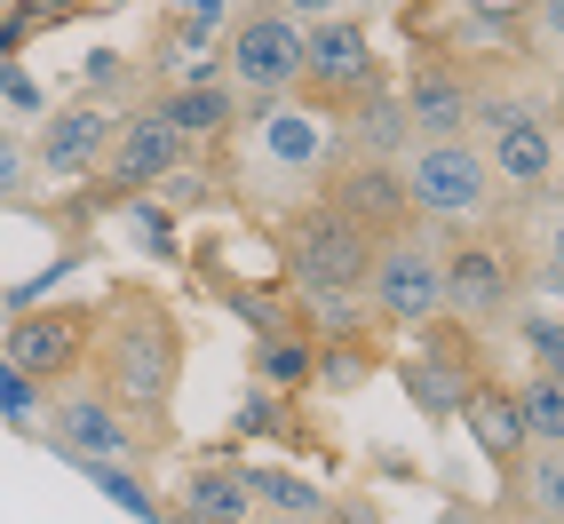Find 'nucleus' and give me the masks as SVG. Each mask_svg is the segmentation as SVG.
Here are the masks:
<instances>
[{"mask_svg": "<svg viewBox=\"0 0 564 524\" xmlns=\"http://www.w3.org/2000/svg\"><path fill=\"white\" fill-rule=\"evenodd\" d=\"M183 318L160 303L152 286H111V303L96 318V390L120 405L135 429H167L175 414V390H183ZM167 445V437H160Z\"/></svg>", "mask_w": 564, "mask_h": 524, "instance_id": "nucleus-1", "label": "nucleus"}, {"mask_svg": "<svg viewBox=\"0 0 564 524\" xmlns=\"http://www.w3.org/2000/svg\"><path fill=\"white\" fill-rule=\"evenodd\" d=\"M398 183L422 222H454V231H469V222H494L509 207L494 160H485L477 135H413L398 152Z\"/></svg>", "mask_w": 564, "mask_h": 524, "instance_id": "nucleus-2", "label": "nucleus"}, {"mask_svg": "<svg viewBox=\"0 0 564 524\" xmlns=\"http://www.w3.org/2000/svg\"><path fill=\"white\" fill-rule=\"evenodd\" d=\"M477 135H485V160H494L509 199H549L556 192L564 143L549 128V103L541 96H477Z\"/></svg>", "mask_w": 564, "mask_h": 524, "instance_id": "nucleus-3", "label": "nucleus"}, {"mask_svg": "<svg viewBox=\"0 0 564 524\" xmlns=\"http://www.w3.org/2000/svg\"><path fill=\"white\" fill-rule=\"evenodd\" d=\"M286 279L294 294H366V262H373V231L366 222H350L334 199H311L286 215Z\"/></svg>", "mask_w": 564, "mask_h": 524, "instance_id": "nucleus-4", "label": "nucleus"}, {"mask_svg": "<svg viewBox=\"0 0 564 524\" xmlns=\"http://www.w3.org/2000/svg\"><path fill=\"white\" fill-rule=\"evenodd\" d=\"M96 303H32L9 318V334H0V350H9V365L32 382V397H56L88 373L96 358Z\"/></svg>", "mask_w": 564, "mask_h": 524, "instance_id": "nucleus-5", "label": "nucleus"}, {"mask_svg": "<svg viewBox=\"0 0 564 524\" xmlns=\"http://www.w3.org/2000/svg\"><path fill=\"white\" fill-rule=\"evenodd\" d=\"M303 41H311V24L294 9L247 0V9H231V32H223V80L239 96H294V80H303Z\"/></svg>", "mask_w": 564, "mask_h": 524, "instance_id": "nucleus-6", "label": "nucleus"}, {"mask_svg": "<svg viewBox=\"0 0 564 524\" xmlns=\"http://www.w3.org/2000/svg\"><path fill=\"white\" fill-rule=\"evenodd\" d=\"M445 254V318H462V326H501L517 310V294H524V254L517 239H501L494 222H469V231L454 247H437Z\"/></svg>", "mask_w": 564, "mask_h": 524, "instance_id": "nucleus-7", "label": "nucleus"}, {"mask_svg": "<svg viewBox=\"0 0 564 524\" xmlns=\"http://www.w3.org/2000/svg\"><path fill=\"white\" fill-rule=\"evenodd\" d=\"M366 310L382 326H430L445 310V254L430 231H413V222H398V231L373 239V262H366Z\"/></svg>", "mask_w": 564, "mask_h": 524, "instance_id": "nucleus-8", "label": "nucleus"}, {"mask_svg": "<svg viewBox=\"0 0 564 524\" xmlns=\"http://www.w3.org/2000/svg\"><path fill=\"white\" fill-rule=\"evenodd\" d=\"M373 80H382V56H373V32L334 9V17H311V41H303V80H294V96H311L326 120L343 111L350 96H366Z\"/></svg>", "mask_w": 564, "mask_h": 524, "instance_id": "nucleus-9", "label": "nucleus"}, {"mask_svg": "<svg viewBox=\"0 0 564 524\" xmlns=\"http://www.w3.org/2000/svg\"><path fill=\"white\" fill-rule=\"evenodd\" d=\"M41 405H48V445H56L72 469H80V461H135L143 445H152L104 390H56Z\"/></svg>", "mask_w": 564, "mask_h": 524, "instance_id": "nucleus-10", "label": "nucleus"}, {"mask_svg": "<svg viewBox=\"0 0 564 524\" xmlns=\"http://www.w3.org/2000/svg\"><path fill=\"white\" fill-rule=\"evenodd\" d=\"M398 103H405L413 135H469V128H477V80L454 64V48H422V56H405Z\"/></svg>", "mask_w": 564, "mask_h": 524, "instance_id": "nucleus-11", "label": "nucleus"}, {"mask_svg": "<svg viewBox=\"0 0 564 524\" xmlns=\"http://www.w3.org/2000/svg\"><path fill=\"white\" fill-rule=\"evenodd\" d=\"M111 135H120V103H64V111H41V135H32V167L56 175V183H80L104 167Z\"/></svg>", "mask_w": 564, "mask_h": 524, "instance_id": "nucleus-12", "label": "nucleus"}, {"mask_svg": "<svg viewBox=\"0 0 564 524\" xmlns=\"http://www.w3.org/2000/svg\"><path fill=\"white\" fill-rule=\"evenodd\" d=\"M398 373H405V397L422 405L430 422H445V414H462V397H469V382L485 373V358H469L462 318H445V310H437V318H430V342L413 350Z\"/></svg>", "mask_w": 564, "mask_h": 524, "instance_id": "nucleus-13", "label": "nucleus"}, {"mask_svg": "<svg viewBox=\"0 0 564 524\" xmlns=\"http://www.w3.org/2000/svg\"><path fill=\"white\" fill-rule=\"evenodd\" d=\"M183 167V135L160 120L152 103H135V111H120V135H111V152H104V192L111 199H128V192H152V183H167Z\"/></svg>", "mask_w": 564, "mask_h": 524, "instance_id": "nucleus-14", "label": "nucleus"}, {"mask_svg": "<svg viewBox=\"0 0 564 524\" xmlns=\"http://www.w3.org/2000/svg\"><path fill=\"white\" fill-rule=\"evenodd\" d=\"M318 199H334L350 222H366L373 239L398 231V222H413V199H405V183H398V160H343V167L326 175Z\"/></svg>", "mask_w": 564, "mask_h": 524, "instance_id": "nucleus-15", "label": "nucleus"}, {"mask_svg": "<svg viewBox=\"0 0 564 524\" xmlns=\"http://www.w3.org/2000/svg\"><path fill=\"white\" fill-rule=\"evenodd\" d=\"M462 429L477 437V454L494 461L501 477L533 454V429H524V405H517V390L509 382H494V373H477L469 382V397H462Z\"/></svg>", "mask_w": 564, "mask_h": 524, "instance_id": "nucleus-16", "label": "nucleus"}, {"mask_svg": "<svg viewBox=\"0 0 564 524\" xmlns=\"http://www.w3.org/2000/svg\"><path fill=\"white\" fill-rule=\"evenodd\" d=\"M334 120H343V152L350 160H398L405 143H413V120H405V103H398L390 80H373L366 96H350Z\"/></svg>", "mask_w": 564, "mask_h": 524, "instance_id": "nucleus-17", "label": "nucleus"}, {"mask_svg": "<svg viewBox=\"0 0 564 524\" xmlns=\"http://www.w3.org/2000/svg\"><path fill=\"white\" fill-rule=\"evenodd\" d=\"M167 516H183V524H247L254 516V484H247L239 461H199L192 477H183V493H175Z\"/></svg>", "mask_w": 564, "mask_h": 524, "instance_id": "nucleus-18", "label": "nucleus"}, {"mask_svg": "<svg viewBox=\"0 0 564 524\" xmlns=\"http://www.w3.org/2000/svg\"><path fill=\"white\" fill-rule=\"evenodd\" d=\"M152 111L183 143H192V135H231L239 128V88L231 80H175V88L152 96Z\"/></svg>", "mask_w": 564, "mask_h": 524, "instance_id": "nucleus-19", "label": "nucleus"}, {"mask_svg": "<svg viewBox=\"0 0 564 524\" xmlns=\"http://www.w3.org/2000/svg\"><path fill=\"white\" fill-rule=\"evenodd\" d=\"M501 501H509V516L564 524V445H533V454L501 477Z\"/></svg>", "mask_w": 564, "mask_h": 524, "instance_id": "nucleus-20", "label": "nucleus"}, {"mask_svg": "<svg viewBox=\"0 0 564 524\" xmlns=\"http://www.w3.org/2000/svg\"><path fill=\"white\" fill-rule=\"evenodd\" d=\"M311 373H318V334L311 326H262V342H254V382L262 390L271 397H303Z\"/></svg>", "mask_w": 564, "mask_h": 524, "instance_id": "nucleus-21", "label": "nucleus"}, {"mask_svg": "<svg viewBox=\"0 0 564 524\" xmlns=\"http://www.w3.org/2000/svg\"><path fill=\"white\" fill-rule=\"evenodd\" d=\"M247 484H254L262 516H286V524H326L334 516V501L318 493L311 477H294V469H247Z\"/></svg>", "mask_w": 564, "mask_h": 524, "instance_id": "nucleus-22", "label": "nucleus"}, {"mask_svg": "<svg viewBox=\"0 0 564 524\" xmlns=\"http://www.w3.org/2000/svg\"><path fill=\"white\" fill-rule=\"evenodd\" d=\"M366 373H373L366 334H318V373H311V390L350 397V390H366Z\"/></svg>", "mask_w": 564, "mask_h": 524, "instance_id": "nucleus-23", "label": "nucleus"}, {"mask_svg": "<svg viewBox=\"0 0 564 524\" xmlns=\"http://www.w3.org/2000/svg\"><path fill=\"white\" fill-rule=\"evenodd\" d=\"M517 405H524V429H533V445H564V373L533 365V373H524V390H517Z\"/></svg>", "mask_w": 564, "mask_h": 524, "instance_id": "nucleus-24", "label": "nucleus"}, {"mask_svg": "<svg viewBox=\"0 0 564 524\" xmlns=\"http://www.w3.org/2000/svg\"><path fill=\"white\" fill-rule=\"evenodd\" d=\"M120 207H128V231H135V247L167 262V254H175V215H167V207H152L143 192H128Z\"/></svg>", "mask_w": 564, "mask_h": 524, "instance_id": "nucleus-25", "label": "nucleus"}, {"mask_svg": "<svg viewBox=\"0 0 564 524\" xmlns=\"http://www.w3.org/2000/svg\"><path fill=\"white\" fill-rule=\"evenodd\" d=\"M80 469L96 477V493H111L128 516H160V501H152V493H143V484L128 477V461H80Z\"/></svg>", "mask_w": 564, "mask_h": 524, "instance_id": "nucleus-26", "label": "nucleus"}, {"mask_svg": "<svg viewBox=\"0 0 564 524\" xmlns=\"http://www.w3.org/2000/svg\"><path fill=\"white\" fill-rule=\"evenodd\" d=\"M80 88H88L96 103H111V96H128V88H135V72H128L120 48H96V56H80Z\"/></svg>", "mask_w": 564, "mask_h": 524, "instance_id": "nucleus-27", "label": "nucleus"}, {"mask_svg": "<svg viewBox=\"0 0 564 524\" xmlns=\"http://www.w3.org/2000/svg\"><path fill=\"white\" fill-rule=\"evenodd\" d=\"M32 175H41V167H32V143L17 128H0V207H24V183Z\"/></svg>", "mask_w": 564, "mask_h": 524, "instance_id": "nucleus-28", "label": "nucleus"}, {"mask_svg": "<svg viewBox=\"0 0 564 524\" xmlns=\"http://www.w3.org/2000/svg\"><path fill=\"white\" fill-rule=\"evenodd\" d=\"M0 103H9V111H24V120H41V111H48V88L32 80V72H24L17 56H0Z\"/></svg>", "mask_w": 564, "mask_h": 524, "instance_id": "nucleus-29", "label": "nucleus"}, {"mask_svg": "<svg viewBox=\"0 0 564 524\" xmlns=\"http://www.w3.org/2000/svg\"><path fill=\"white\" fill-rule=\"evenodd\" d=\"M524 350H533V365L564 373V318H549V310H524Z\"/></svg>", "mask_w": 564, "mask_h": 524, "instance_id": "nucleus-30", "label": "nucleus"}, {"mask_svg": "<svg viewBox=\"0 0 564 524\" xmlns=\"http://www.w3.org/2000/svg\"><path fill=\"white\" fill-rule=\"evenodd\" d=\"M9 9H17L32 32H56V24H72V17H88L96 0H9Z\"/></svg>", "mask_w": 564, "mask_h": 524, "instance_id": "nucleus-31", "label": "nucleus"}, {"mask_svg": "<svg viewBox=\"0 0 564 524\" xmlns=\"http://www.w3.org/2000/svg\"><path fill=\"white\" fill-rule=\"evenodd\" d=\"M533 254H541V271H549V279L564 286V199H556V207L541 215V231H533Z\"/></svg>", "mask_w": 564, "mask_h": 524, "instance_id": "nucleus-32", "label": "nucleus"}, {"mask_svg": "<svg viewBox=\"0 0 564 524\" xmlns=\"http://www.w3.org/2000/svg\"><path fill=\"white\" fill-rule=\"evenodd\" d=\"M32 405H41V397H32V382H24L17 365H9V350H0V414H17V422H24Z\"/></svg>", "mask_w": 564, "mask_h": 524, "instance_id": "nucleus-33", "label": "nucleus"}, {"mask_svg": "<svg viewBox=\"0 0 564 524\" xmlns=\"http://www.w3.org/2000/svg\"><path fill=\"white\" fill-rule=\"evenodd\" d=\"M24 48H32V24L9 9V0H0V56H24Z\"/></svg>", "mask_w": 564, "mask_h": 524, "instance_id": "nucleus-34", "label": "nucleus"}, {"mask_svg": "<svg viewBox=\"0 0 564 524\" xmlns=\"http://www.w3.org/2000/svg\"><path fill=\"white\" fill-rule=\"evenodd\" d=\"M262 429H279V405L271 397H247L239 405V437H262Z\"/></svg>", "mask_w": 564, "mask_h": 524, "instance_id": "nucleus-35", "label": "nucleus"}, {"mask_svg": "<svg viewBox=\"0 0 564 524\" xmlns=\"http://www.w3.org/2000/svg\"><path fill=\"white\" fill-rule=\"evenodd\" d=\"M462 9H469V17H509V24H517V17H533L541 0H462Z\"/></svg>", "mask_w": 564, "mask_h": 524, "instance_id": "nucleus-36", "label": "nucleus"}, {"mask_svg": "<svg viewBox=\"0 0 564 524\" xmlns=\"http://www.w3.org/2000/svg\"><path fill=\"white\" fill-rule=\"evenodd\" d=\"M279 9H294V17L311 24V17H334V9H350V0H279Z\"/></svg>", "mask_w": 564, "mask_h": 524, "instance_id": "nucleus-37", "label": "nucleus"}, {"mask_svg": "<svg viewBox=\"0 0 564 524\" xmlns=\"http://www.w3.org/2000/svg\"><path fill=\"white\" fill-rule=\"evenodd\" d=\"M533 17H541V32H549V41H564V0H541Z\"/></svg>", "mask_w": 564, "mask_h": 524, "instance_id": "nucleus-38", "label": "nucleus"}, {"mask_svg": "<svg viewBox=\"0 0 564 524\" xmlns=\"http://www.w3.org/2000/svg\"><path fill=\"white\" fill-rule=\"evenodd\" d=\"M96 9H135V0H96Z\"/></svg>", "mask_w": 564, "mask_h": 524, "instance_id": "nucleus-39", "label": "nucleus"}]
</instances>
